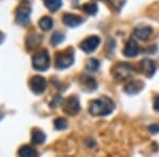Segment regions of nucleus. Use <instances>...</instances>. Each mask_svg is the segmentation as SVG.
Masks as SVG:
<instances>
[{
    "label": "nucleus",
    "mask_w": 159,
    "mask_h": 157,
    "mask_svg": "<svg viewBox=\"0 0 159 157\" xmlns=\"http://www.w3.org/2000/svg\"><path fill=\"white\" fill-rule=\"evenodd\" d=\"M125 1H126V0H109L111 6H114L118 11H120V10L122 9V7L125 4Z\"/></svg>",
    "instance_id": "24"
},
{
    "label": "nucleus",
    "mask_w": 159,
    "mask_h": 157,
    "mask_svg": "<svg viewBox=\"0 0 159 157\" xmlns=\"http://www.w3.org/2000/svg\"><path fill=\"white\" fill-rule=\"evenodd\" d=\"M115 110V103L108 97H101L100 99L90 102L89 113L92 116H107Z\"/></svg>",
    "instance_id": "1"
},
{
    "label": "nucleus",
    "mask_w": 159,
    "mask_h": 157,
    "mask_svg": "<svg viewBox=\"0 0 159 157\" xmlns=\"http://www.w3.org/2000/svg\"><path fill=\"white\" fill-rule=\"evenodd\" d=\"M133 71H134L133 66L127 63H119L112 68V74L119 81H123V80L129 78Z\"/></svg>",
    "instance_id": "3"
},
{
    "label": "nucleus",
    "mask_w": 159,
    "mask_h": 157,
    "mask_svg": "<svg viewBox=\"0 0 159 157\" xmlns=\"http://www.w3.org/2000/svg\"><path fill=\"white\" fill-rule=\"evenodd\" d=\"M139 51H140V49H139V46L137 45V43H136L134 39H129V42L126 43V45H125L123 53H124V55L127 56V58H134V56L138 55Z\"/></svg>",
    "instance_id": "12"
},
{
    "label": "nucleus",
    "mask_w": 159,
    "mask_h": 157,
    "mask_svg": "<svg viewBox=\"0 0 159 157\" xmlns=\"http://www.w3.org/2000/svg\"><path fill=\"white\" fill-rule=\"evenodd\" d=\"M100 67V62L98 60H96V58H91V60H89L87 62V65H86V69L88 71H97L99 69Z\"/></svg>",
    "instance_id": "22"
},
{
    "label": "nucleus",
    "mask_w": 159,
    "mask_h": 157,
    "mask_svg": "<svg viewBox=\"0 0 159 157\" xmlns=\"http://www.w3.org/2000/svg\"><path fill=\"white\" fill-rule=\"evenodd\" d=\"M63 22L65 25L70 28H75L79 27L80 25H82L84 22V19L81 16L73 14H65L63 16Z\"/></svg>",
    "instance_id": "10"
},
{
    "label": "nucleus",
    "mask_w": 159,
    "mask_h": 157,
    "mask_svg": "<svg viewBox=\"0 0 159 157\" xmlns=\"http://www.w3.org/2000/svg\"><path fill=\"white\" fill-rule=\"evenodd\" d=\"M143 87H144V83L140 80H134V81L129 82L126 85L124 86V92L129 96L133 95H137L142 90Z\"/></svg>",
    "instance_id": "9"
},
{
    "label": "nucleus",
    "mask_w": 159,
    "mask_h": 157,
    "mask_svg": "<svg viewBox=\"0 0 159 157\" xmlns=\"http://www.w3.org/2000/svg\"><path fill=\"white\" fill-rule=\"evenodd\" d=\"M50 66V58L46 50L40 51L39 53L33 56V67L38 71H46Z\"/></svg>",
    "instance_id": "2"
},
{
    "label": "nucleus",
    "mask_w": 159,
    "mask_h": 157,
    "mask_svg": "<svg viewBox=\"0 0 159 157\" xmlns=\"http://www.w3.org/2000/svg\"><path fill=\"white\" fill-rule=\"evenodd\" d=\"M141 70L142 72L148 76V78H152L156 71V65L153 61L148 60V58H144V60L141 61L140 63Z\"/></svg>",
    "instance_id": "11"
},
{
    "label": "nucleus",
    "mask_w": 159,
    "mask_h": 157,
    "mask_svg": "<svg viewBox=\"0 0 159 157\" xmlns=\"http://www.w3.org/2000/svg\"><path fill=\"white\" fill-rule=\"evenodd\" d=\"M83 10L89 15H96L98 13V6L93 2H88L83 6Z\"/></svg>",
    "instance_id": "19"
},
{
    "label": "nucleus",
    "mask_w": 159,
    "mask_h": 157,
    "mask_svg": "<svg viewBox=\"0 0 159 157\" xmlns=\"http://www.w3.org/2000/svg\"><path fill=\"white\" fill-rule=\"evenodd\" d=\"M32 9L28 3H22L16 10V22L20 25H27L30 24V16Z\"/></svg>",
    "instance_id": "5"
},
{
    "label": "nucleus",
    "mask_w": 159,
    "mask_h": 157,
    "mask_svg": "<svg viewBox=\"0 0 159 157\" xmlns=\"http://www.w3.org/2000/svg\"><path fill=\"white\" fill-rule=\"evenodd\" d=\"M74 63V55L71 50L61 52L56 54L55 58V67L57 69H66L69 68Z\"/></svg>",
    "instance_id": "4"
},
{
    "label": "nucleus",
    "mask_w": 159,
    "mask_h": 157,
    "mask_svg": "<svg viewBox=\"0 0 159 157\" xmlns=\"http://www.w3.org/2000/svg\"><path fill=\"white\" fill-rule=\"evenodd\" d=\"M2 118H3V114H2V113H0V120H1Z\"/></svg>",
    "instance_id": "28"
},
{
    "label": "nucleus",
    "mask_w": 159,
    "mask_h": 157,
    "mask_svg": "<svg viewBox=\"0 0 159 157\" xmlns=\"http://www.w3.org/2000/svg\"><path fill=\"white\" fill-rule=\"evenodd\" d=\"M151 34H152V28L150 27L136 28L134 31V35L141 40H147Z\"/></svg>",
    "instance_id": "14"
},
{
    "label": "nucleus",
    "mask_w": 159,
    "mask_h": 157,
    "mask_svg": "<svg viewBox=\"0 0 159 157\" xmlns=\"http://www.w3.org/2000/svg\"><path fill=\"white\" fill-rule=\"evenodd\" d=\"M154 109L159 112V96L156 98L155 101H154Z\"/></svg>",
    "instance_id": "26"
},
{
    "label": "nucleus",
    "mask_w": 159,
    "mask_h": 157,
    "mask_svg": "<svg viewBox=\"0 0 159 157\" xmlns=\"http://www.w3.org/2000/svg\"><path fill=\"white\" fill-rule=\"evenodd\" d=\"M30 88L34 94L40 95L47 88V81L40 76H35L30 80Z\"/></svg>",
    "instance_id": "6"
},
{
    "label": "nucleus",
    "mask_w": 159,
    "mask_h": 157,
    "mask_svg": "<svg viewBox=\"0 0 159 157\" xmlns=\"http://www.w3.org/2000/svg\"><path fill=\"white\" fill-rule=\"evenodd\" d=\"M31 141L33 145H43L46 141V135L43 131L40 130H33L32 131V137H31Z\"/></svg>",
    "instance_id": "15"
},
{
    "label": "nucleus",
    "mask_w": 159,
    "mask_h": 157,
    "mask_svg": "<svg viewBox=\"0 0 159 157\" xmlns=\"http://www.w3.org/2000/svg\"><path fill=\"white\" fill-rule=\"evenodd\" d=\"M18 155L19 156H24V157H35L38 155L37 151L34 150L33 148H31L29 145H25V146H21L20 150L18 151Z\"/></svg>",
    "instance_id": "16"
},
{
    "label": "nucleus",
    "mask_w": 159,
    "mask_h": 157,
    "mask_svg": "<svg viewBox=\"0 0 159 157\" xmlns=\"http://www.w3.org/2000/svg\"><path fill=\"white\" fill-rule=\"evenodd\" d=\"M100 43H101L100 37L90 36V37L86 38L85 40H83V42L81 43V46H80V47H81V49L84 51V52L90 53V52H93V51L98 48Z\"/></svg>",
    "instance_id": "8"
},
{
    "label": "nucleus",
    "mask_w": 159,
    "mask_h": 157,
    "mask_svg": "<svg viewBox=\"0 0 159 157\" xmlns=\"http://www.w3.org/2000/svg\"><path fill=\"white\" fill-rule=\"evenodd\" d=\"M61 102H63V98H61L60 95H57V96H55L54 99L51 101L50 107H51V109H56V107L60 106V105L61 104Z\"/></svg>",
    "instance_id": "23"
},
{
    "label": "nucleus",
    "mask_w": 159,
    "mask_h": 157,
    "mask_svg": "<svg viewBox=\"0 0 159 157\" xmlns=\"http://www.w3.org/2000/svg\"><path fill=\"white\" fill-rule=\"evenodd\" d=\"M64 39H65V35H64L63 33L55 32L54 34L52 35V37H51V44H52L53 46H57V45H60L61 43H63Z\"/></svg>",
    "instance_id": "20"
},
{
    "label": "nucleus",
    "mask_w": 159,
    "mask_h": 157,
    "mask_svg": "<svg viewBox=\"0 0 159 157\" xmlns=\"http://www.w3.org/2000/svg\"><path fill=\"white\" fill-rule=\"evenodd\" d=\"M67 127L68 123L65 118H57V119L54 120V127L57 131H63L65 128H67Z\"/></svg>",
    "instance_id": "21"
},
{
    "label": "nucleus",
    "mask_w": 159,
    "mask_h": 157,
    "mask_svg": "<svg viewBox=\"0 0 159 157\" xmlns=\"http://www.w3.org/2000/svg\"><path fill=\"white\" fill-rule=\"evenodd\" d=\"M80 100L78 97L75 96H70L66 100L65 105H64V112L68 115H76L80 112Z\"/></svg>",
    "instance_id": "7"
},
{
    "label": "nucleus",
    "mask_w": 159,
    "mask_h": 157,
    "mask_svg": "<svg viewBox=\"0 0 159 157\" xmlns=\"http://www.w3.org/2000/svg\"><path fill=\"white\" fill-rule=\"evenodd\" d=\"M4 37H6V36H4L3 33L0 32V45H1V44L4 42Z\"/></svg>",
    "instance_id": "27"
},
{
    "label": "nucleus",
    "mask_w": 159,
    "mask_h": 157,
    "mask_svg": "<svg viewBox=\"0 0 159 157\" xmlns=\"http://www.w3.org/2000/svg\"><path fill=\"white\" fill-rule=\"evenodd\" d=\"M81 85L84 89V90L86 91H93L97 89V86H98V84H97V82L94 81V79L90 78V76H83L81 78Z\"/></svg>",
    "instance_id": "13"
},
{
    "label": "nucleus",
    "mask_w": 159,
    "mask_h": 157,
    "mask_svg": "<svg viewBox=\"0 0 159 157\" xmlns=\"http://www.w3.org/2000/svg\"><path fill=\"white\" fill-rule=\"evenodd\" d=\"M148 130H150L151 133L153 134H157L159 133V124H152L148 127Z\"/></svg>",
    "instance_id": "25"
},
{
    "label": "nucleus",
    "mask_w": 159,
    "mask_h": 157,
    "mask_svg": "<svg viewBox=\"0 0 159 157\" xmlns=\"http://www.w3.org/2000/svg\"><path fill=\"white\" fill-rule=\"evenodd\" d=\"M38 25L40 27V29L43 31H48L52 29L53 27V20L49 16H45L38 21Z\"/></svg>",
    "instance_id": "17"
},
{
    "label": "nucleus",
    "mask_w": 159,
    "mask_h": 157,
    "mask_svg": "<svg viewBox=\"0 0 159 157\" xmlns=\"http://www.w3.org/2000/svg\"><path fill=\"white\" fill-rule=\"evenodd\" d=\"M61 0H45V6L47 9H49L51 12H56L57 10L61 9Z\"/></svg>",
    "instance_id": "18"
}]
</instances>
